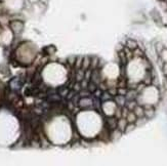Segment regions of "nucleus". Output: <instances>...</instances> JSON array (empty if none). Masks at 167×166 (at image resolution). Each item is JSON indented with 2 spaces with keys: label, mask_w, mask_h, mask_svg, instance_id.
Masks as SVG:
<instances>
[{
  "label": "nucleus",
  "mask_w": 167,
  "mask_h": 166,
  "mask_svg": "<svg viewBox=\"0 0 167 166\" xmlns=\"http://www.w3.org/2000/svg\"><path fill=\"white\" fill-rule=\"evenodd\" d=\"M136 128V123H128V124H127V126H126V128H125V130H124V134L130 132V131L134 130Z\"/></svg>",
  "instance_id": "39448f33"
},
{
  "label": "nucleus",
  "mask_w": 167,
  "mask_h": 166,
  "mask_svg": "<svg viewBox=\"0 0 167 166\" xmlns=\"http://www.w3.org/2000/svg\"><path fill=\"white\" fill-rule=\"evenodd\" d=\"M99 63V58L97 56H91V62H90V69L94 70L97 68Z\"/></svg>",
  "instance_id": "20e7f679"
},
{
  "label": "nucleus",
  "mask_w": 167,
  "mask_h": 166,
  "mask_svg": "<svg viewBox=\"0 0 167 166\" xmlns=\"http://www.w3.org/2000/svg\"><path fill=\"white\" fill-rule=\"evenodd\" d=\"M90 62H91V56H84L83 62H82V68L84 71L90 68Z\"/></svg>",
  "instance_id": "7ed1b4c3"
},
{
  "label": "nucleus",
  "mask_w": 167,
  "mask_h": 166,
  "mask_svg": "<svg viewBox=\"0 0 167 166\" xmlns=\"http://www.w3.org/2000/svg\"><path fill=\"white\" fill-rule=\"evenodd\" d=\"M127 124H128V122H127L126 118H120V119L118 120L117 128H118V129H120L122 132L124 133V130H125V128H126Z\"/></svg>",
  "instance_id": "f257e3e1"
},
{
  "label": "nucleus",
  "mask_w": 167,
  "mask_h": 166,
  "mask_svg": "<svg viewBox=\"0 0 167 166\" xmlns=\"http://www.w3.org/2000/svg\"><path fill=\"white\" fill-rule=\"evenodd\" d=\"M126 120L128 123H136V120H138V116H136V113L133 112V111H129L126 116Z\"/></svg>",
  "instance_id": "f03ea898"
},
{
  "label": "nucleus",
  "mask_w": 167,
  "mask_h": 166,
  "mask_svg": "<svg viewBox=\"0 0 167 166\" xmlns=\"http://www.w3.org/2000/svg\"><path fill=\"white\" fill-rule=\"evenodd\" d=\"M82 62H83V58L82 56H78L76 58V62H75V69L78 70V69H81L82 68Z\"/></svg>",
  "instance_id": "423d86ee"
},
{
  "label": "nucleus",
  "mask_w": 167,
  "mask_h": 166,
  "mask_svg": "<svg viewBox=\"0 0 167 166\" xmlns=\"http://www.w3.org/2000/svg\"><path fill=\"white\" fill-rule=\"evenodd\" d=\"M163 1H167V0H163Z\"/></svg>",
  "instance_id": "0eeeda50"
}]
</instances>
